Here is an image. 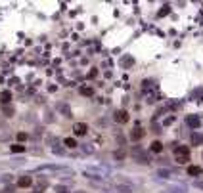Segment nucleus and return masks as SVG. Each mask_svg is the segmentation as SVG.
Returning <instances> with one entry per match:
<instances>
[{
    "mask_svg": "<svg viewBox=\"0 0 203 193\" xmlns=\"http://www.w3.org/2000/svg\"><path fill=\"white\" fill-rule=\"evenodd\" d=\"M33 193H40V191H33Z\"/></svg>",
    "mask_w": 203,
    "mask_h": 193,
    "instance_id": "obj_32",
    "label": "nucleus"
},
{
    "mask_svg": "<svg viewBox=\"0 0 203 193\" xmlns=\"http://www.w3.org/2000/svg\"><path fill=\"white\" fill-rule=\"evenodd\" d=\"M10 149H12L13 153H23V151H25V145H21V144H16V145H12Z\"/></svg>",
    "mask_w": 203,
    "mask_h": 193,
    "instance_id": "obj_17",
    "label": "nucleus"
},
{
    "mask_svg": "<svg viewBox=\"0 0 203 193\" xmlns=\"http://www.w3.org/2000/svg\"><path fill=\"white\" fill-rule=\"evenodd\" d=\"M201 172H203L201 166H194V164H192V166H188V176H199Z\"/></svg>",
    "mask_w": 203,
    "mask_h": 193,
    "instance_id": "obj_12",
    "label": "nucleus"
},
{
    "mask_svg": "<svg viewBox=\"0 0 203 193\" xmlns=\"http://www.w3.org/2000/svg\"><path fill=\"white\" fill-rule=\"evenodd\" d=\"M84 176L94 180V178H107L109 176V168H104V166H88L84 168Z\"/></svg>",
    "mask_w": 203,
    "mask_h": 193,
    "instance_id": "obj_2",
    "label": "nucleus"
},
{
    "mask_svg": "<svg viewBox=\"0 0 203 193\" xmlns=\"http://www.w3.org/2000/svg\"><path fill=\"white\" fill-rule=\"evenodd\" d=\"M79 92H81L83 96H92V94H94V90H92L90 86H81V90H79Z\"/></svg>",
    "mask_w": 203,
    "mask_h": 193,
    "instance_id": "obj_16",
    "label": "nucleus"
},
{
    "mask_svg": "<svg viewBox=\"0 0 203 193\" xmlns=\"http://www.w3.org/2000/svg\"><path fill=\"white\" fill-rule=\"evenodd\" d=\"M75 193H86V191H75Z\"/></svg>",
    "mask_w": 203,
    "mask_h": 193,
    "instance_id": "obj_30",
    "label": "nucleus"
},
{
    "mask_svg": "<svg viewBox=\"0 0 203 193\" xmlns=\"http://www.w3.org/2000/svg\"><path fill=\"white\" fill-rule=\"evenodd\" d=\"M56 191H57V193H67V188H65V185H57Z\"/></svg>",
    "mask_w": 203,
    "mask_h": 193,
    "instance_id": "obj_23",
    "label": "nucleus"
},
{
    "mask_svg": "<svg viewBox=\"0 0 203 193\" xmlns=\"http://www.w3.org/2000/svg\"><path fill=\"white\" fill-rule=\"evenodd\" d=\"M190 140H192V145H201V144H203V134H199V132H194Z\"/></svg>",
    "mask_w": 203,
    "mask_h": 193,
    "instance_id": "obj_10",
    "label": "nucleus"
},
{
    "mask_svg": "<svg viewBox=\"0 0 203 193\" xmlns=\"http://www.w3.org/2000/svg\"><path fill=\"white\" fill-rule=\"evenodd\" d=\"M188 161H190V155H178L176 157V163L178 164H186Z\"/></svg>",
    "mask_w": 203,
    "mask_h": 193,
    "instance_id": "obj_18",
    "label": "nucleus"
},
{
    "mask_svg": "<svg viewBox=\"0 0 203 193\" xmlns=\"http://www.w3.org/2000/svg\"><path fill=\"white\" fill-rule=\"evenodd\" d=\"M169 193H176V191H175V189H172V191H169Z\"/></svg>",
    "mask_w": 203,
    "mask_h": 193,
    "instance_id": "obj_31",
    "label": "nucleus"
},
{
    "mask_svg": "<svg viewBox=\"0 0 203 193\" xmlns=\"http://www.w3.org/2000/svg\"><path fill=\"white\" fill-rule=\"evenodd\" d=\"M40 174H56V176H73L75 172L67 166H60V164H46V166L37 168Z\"/></svg>",
    "mask_w": 203,
    "mask_h": 193,
    "instance_id": "obj_1",
    "label": "nucleus"
},
{
    "mask_svg": "<svg viewBox=\"0 0 203 193\" xmlns=\"http://www.w3.org/2000/svg\"><path fill=\"white\" fill-rule=\"evenodd\" d=\"M134 185L132 184H117L115 185V193H132Z\"/></svg>",
    "mask_w": 203,
    "mask_h": 193,
    "instance_id": "obj_6",
    "label": "nucleus"
},
{
    "mask_svg": "<svg viewBox=\"0 0 203 193\" xmlns=\"http://www.w3.org/2000/svg\"><path fill=\"white\" fill-rule=\"evenodd\" d=\"M167 13H169V6H163V10L159 12V16H167Z\"/></svg>",
    "mask_w": 203,
    "mask_h": 193,
    "instance_id": "obj_27",
    "label": "nucleus"
},
{
    "mask_svg": "<svg viewBox=\"0 0 203 193\" xmlns=\"http://www.w3.org/2000/svg\"><path fill=\"white\" fill-rule=\"evenodd\" d=\"M186 123L190 124L192 128H197V126H199V117H195V115H188V117H186Z\"/></svg>",
    "mask_w": 203,
    "mask_h": 193,
    "instance_id": "obj_11",
    "label": "nucleus"
},
{
    "mask_svg": "<svg viewBox=\"0 0 203 193\" xmlns=\"http://www.w3.org/2000/svg\"><path fill=\"white\" fill-rule=\"evenodd\" d=\"M130 63H134V59H132V58H125V59H123V65H125V67H127V65H130Z\"/></svg>",
    "mask_w": 203,
    "mask_h": 193,
    "instance_id": "obj_24",
    "label": "nucleus"
},
{
    "mask_svg": "<svg viewBox=\"0 0 203 193\" xmlns=\"http://www.w3.org/2000/svg\"><path fill=\"white\" fill-rule=\"evenodd\" d=\"M63 144H65V145H67V147H71V149H73V147H77V145H79L75 138H65V140H63Z\"/></svg>",
    "mask_w": 203,
    "mask_h": 193,
    "instance_id": "obj_15",
    "label": "nucleus"
},
{
    "mask_svg": "<svg viewBox=\"0 0 203 193\" xmlns=\"http://www.w3.org/2000/svg\"><path fill=\"white\" fill-rule=\"evenodd\" d=\"M149 149H151L153 153H161V151H163V144H161V141H157V140H155L153 144H151V147H149Z\"/></svg>",
    "mask_w": 203,
    "mask_h": 193,
    "instance_id": "obj_14",
    "label": "nucleus"
},
{
    "mask_svg": "<svg viewBox=\"0 0 203 193\" xmlns=\"http://www.w3.org/2000/svg\"><path fill=\"white\" fill-rule=\"evenodd\" d=\"M17 140H19V141L27 140V134H25V132H19V134H17Z\"/></svg>",
    "mask_w": 203,
    "mask_h": 193,
    "instance_id": "obj_26",
    "label": "nucleus"
},
{
    "mask_svg": "<svg viewBox=\"0 0 203 193\" xmlns=\"http://www.w3.org/2000/svg\"><path fill=\"white\" fill-rule=\"evenodd\" d=\"M4 193H13V188H12V185H10V188H6V189H4Z\"/></svg>",
    "mask_w": 203,
    "mask_h": 193,
    "instance_id": "obj_29",
    "label": "nucleus"
},
{
    "mask_svg": "<svg viewBox=\"0 0 203 193\" xmlns=\"http://www.w3.org/2000/svg\"><path fill=\"white\" fill-rule=\"evenodd\" d=\"M132 159H134L136 163H142V164H149V163H151L148 151H146V149H142L140 145L132 147Z\"/></svg>",
    "mask_w": 203,
    "mask_h": 193,
    "instance_id": "obj_3",
    "label": "nucleus"
},
{
    "mask_svg": "<svg viewBox=\"0 0 203 193\" xmlns=\"http://www.w3.org/2000/svg\"><path fill=\"white\" fill-rule=\"evenodd\" d=\"M52 151H54V153H57V155H63V153H65V151H63V149H61L60 145H57V144H56V145L52 147Z\"/></svg>",
    "mask_w": 203,
    "mask_h": 193,
    "instance_id": "obj_22",
    "label": "nucleus"
},
{
    "mask_svg": "<svg viewBox=\"0 0 203 193\" xmlns=\"http://www.w3.org/2000/svg\"><path fill=\"white\" fill-rule=\"evenodd\" d=\"M2 111H4L6 117H12V115H13V107H12V105H10V107H8V105H2Z\"/></svg>",
    "mask_w": 203,
    "mask_h": 193,
    "instance_id": "obj_19",
    "label": "nucleus"
},
{
    "mask_svg": "<svg viewBox=\"0 0 203 193\" xmlns=\"http://www.w3.org/2000/svg\"><path fill=\"white\" fill-rule=\"evenodd\" d=\"M73 132H75V136H86L88 126H86V123H75L73 124Z\"/></svg>",
    "mask_w": 203,
    "mask_h": 193,
    "instance_id": "obj_5",
    "label": "nucleus"
},
{
    "mask_svg": "<svg viewBox=\"0 0 203 193\" xmlns=\"http://www.w3.org/2000/svg\"><path fill=\"white\" fill-rule=\"evenodd\" d=\"M113 119H115V123L125 124V123H128V113H127L125 109H119V111L113 113Z\"/></svg>",
    "mask_w": 203,
    "mask_h": 193,
    "instance_id": "obj_4",
    "label": "nucleus"
},
{
    "mask_svg": "<svg viewBox=\"0 0 203 193\" xmlns=\"http://www.w3.org/2000/svg\"><path fill=\"white\" fill-rule=\"evenodd\" d=\"M115 159H117V161H123V159H125V151H123V149L115 151Z\"/></svg>",
    "mask_w": 203,
    "mask_h": 193,
    "instance_id": "obj_21",
    "label": "nucleus"
},
{
    "mask_svg": "<svg viewBox=\"0 0 203 193\" xmlns=\"http://www.w3.org/2000/svg\"><path fill=\"white\" fill-rule=\"evenodd\" d=\"M37 185H39V189H44V188H48V180H46V178H39Z\"/></svg>",
    "mask_w": 203,
    "mask_h": 193,
    "instance_id": "obj_20",
    "label": "nucleus"
},
{
    "mask_svg": "<svg viewBox=\"0 0 203 193\" xmlns=\"http://www.w3.org/2000/svg\"><path fill=\"white\" fill-rule=\"evenodd\" d=\"M144 134H146V132H144L142 128H134V130L130 132V140H132V141H138V140L144 138Z\"/></svg>",
    "mask_w": 203,
    "mask_h": 193,
    "instance_id": "obj_7",
    "label": "nucleus"
},
{
    "mask_svg": "<svg viewBox=\"0 0 203 193\" xmlns=\"http://www.w3.org/2000/svg\"><path fill=\"white\" fill-rule=\"evenodd\" d=\"M157 174H159V176H165V178H167V176H171V172H169V170H163V168H161V170H159V172H157Z\"/></svg>",
    "mask_w": 203,
    "mask_h": 193,
    "instance_id": "obj_25",
    "label": "nucleus"
},
{
    "mask_svg": "<svg viewBox=\"0 0 203 193\" xmlns=\"http://www.w3.org/2000/svg\"><path fill=\"white\" fill-rule=\"evenodd\" d=\"M96 75H98V71H96V69H92V71H90V78H94Z\"/></svg>",
    "mask_w": 203,
    "mask_h": 193,
    "instance_id": "obj_28",
    "label": "nucleus"
},
{
    "mask_svg": "<svg viewBox=\"0 0 203 193\" xmlns=\"http://www.w3.org/2000/svg\"><path fill=\"white\" fill-rule=\"evenodd\" d=\"M31 184H33L31 176H19V180H17V185H19V188H29Z\"/></svg>",
    "mask_w": 203,
    "mask_h": 193,
    "instance_id": "obj_9",
    "label": "nucleus"
},
{
    "mask_svg": "<svg viewBox=\"0 0 203 193\" xmlns=\"http://www.w3.org/2000/svg\"><path fill=\"white\" fill-rule=\"evenodd\" d=\"M175 155L178 157V155H190V149H188L186 145H178V147H175Z\"/></svg>",
    "mask_w": 203,
    "mask_h": 193,
    "instance_id": "obj_13",
    "label": "nucleus"
},
{
    "mask_svg": "<svg viewBox=\"0 0 203 193\" xmlns=\"http://www.w3.org/2000/svg\"><path fill=\"white\" fill-rule=\"evenodd\" d=\"M0 102H2V105H8V103L12 102V92H10V90L0 92Z\"/></svg>",
    "mask_w": 203,
    "mask_h": 193,
    "instance_id": "obj_8",
    "label": "nucleus"
}]
</instances>
